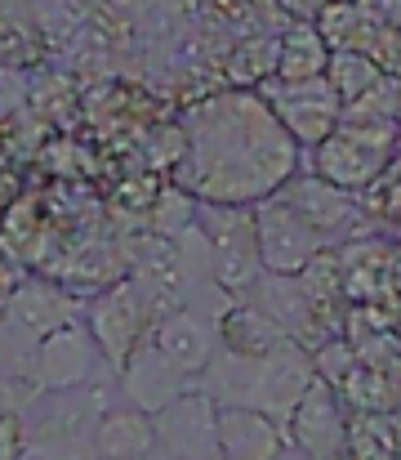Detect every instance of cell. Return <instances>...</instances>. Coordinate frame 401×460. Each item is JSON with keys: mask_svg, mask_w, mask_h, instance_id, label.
<instances>
[{"mask_svg": "<svg viewBox=\"0 0 401 460\" xmlns=\"http://www.w3.org/2000/svg\"><path fill=\"white\" fill-rule=\"evenodd\" d=\"M179 170L183 192L201 206H259L299 170V144L259 94L237 90L205 99L187 117V153Z\"/></svg>", "mask_w": 401, "mask_h": 460, "instance_id": "obj_1", "label": "cell"}, {"mask_svg": "<svg viewBox=\"0 0 401 460\" xmlns=\"http://www.w3.org/2000/svg\"><path fill=\"white\" fill-rule=\"evenodd\" d=\"M196 228L210 242L214 287L232 300H241L259 278V246H255V210L250 206H201L196 201Z\"/></svg>", "mask_w": 401, "mask_h": 460, "instance_id": "obj_2", "label": "cell"}, {"mask_svg": "<svg viewBox=\"0 0 401 460\" xmlns=\"http://www.w3.org/2000/svg\"><path fill=\"white\" fill-rule=\"evenodd\" d=\"M393 156V130L379 121H339L317 144V179L357 192L366 188Z\"/></svg>", "mask_w": 401, "mask_h": 460, "instance_id": "obj_3", "label": "cell"}, {"mask_svg": "<svg viewBox=\"0 0 401 460\" xmlns=\"http://www.w3.org/2000/svg\"><path fill=\"white\" fill-rule=\"evenodd\" d=\"M103 371H112V367L103 362L94 335L81 322H72V326L36 340L27 380H31L36 398H40V394H63V389H81V385H103L99 380Z\"/></svg>", "mask_w": 401, "mask_h": 460, "instance_id": "obj_4", "label": "cell"}, {"mask_svg": "<svg viewBox=\"0 0 401 460\" xmlns=\"http://www.w3.org/2000/svg\"><path fill=\"white\" fill-rule=\"evenodd\" d=\"M156 322V308L147 300V291L126 278V282H112L103 296H94L90 317H85V331L94 335L103 362L112 371H121V362L130 358V349L147 335V326Z\"/></svg>", "mask_w": 401, "mask_h": 460, "instance_id": "obj_5", "label": "cell"}, {"mask_svg": "<svg viewBox=\"0 0 401 460\" xmlns=\"http://www.w3.org/2000/svg\"><path fill=\"white\" fill-rule=\"evenodd\" d=\"M255 246H259L264 273H281V278H299L326 251L312 224L281 197H267L255 206Z\"/></svg>", "mask_w": 401, "mask_h": 460, "instance_id": "obj_6", "label": "cell"}, {"mask_svg": "<svg viewBox=\"0 0 401 460\" xmlns=\"http://www.w3.org/2000/svg\"><path fill=\"white\" fill-rule=\"evenodd\" d=\"M285 438L308 460H339L348 456V411L344 398L312 376V385L299 394L294 411L285 416Z\"/></svg>", "mask_w": 401, "mask_h": 460, "instance_id": "obj_7", "label": "cell"}, {"mask_svg": "<svg viewBox=\"0 0 401 460\" xmlns=\"http://www.w3.org/2000/svg\"><path fill=\"white\" fill-rule=\"evenodd\" d=\"M264 103L272 108V117L281 121V130L294 139V144H321L339 117H344V103L339 94L330 90L326 76H312V81H276L264 90Z\"/></svg>", "mask_w": 401, "mask_h": 460, "instance_id": "obj_8", "label": "cell"}, {"mask_svg": "<svg viewBox=\"0 0 401 460\" xmlns=\"http://www.w3.org/2000/svg\"><path fill=\"white\" fill-rule=\"evenodd\" d=\"M214 420H219V407L205 394L187 389L152 416V434L170 460H219Z\"/></svg>", "mask_w": 401, "mask_h": 460, "instance_id": "obj_9", "label": "cell"}, {"mask_svg": "<svg viewBox=\"0 0 401 460\" xmlns=\"http://www.w3.org/2000/svg\"><path fill=\"white\" fill-rule=\"evenodd\" d=\"M147 340L161 349V358L179 371V376H187V380H196L205 367H210V358L219 353V331H214V322L205 317V313H196V308H170V313H161L152 326H147Z\"/></svg>", "mask_w": 401, "mask_h": 460, "instance_id": "obj_10", "label": "cell"}, {"mask_svg": "<svg viewBox=\"0 0 401 460\" xmlns=\"http://www.w3.org/2000/svg\"><path fill=\"white\" fill-rule=\"evenodd\" d=\"M117 380H121L126 402L138 407V411H147V416H156L165 402H174L179 394H187V389H192V380H187V376H179V371L161 358V349H156L147 335L130 349V358L121 362Z\"/></svg>", "mask_w": 401, "mask_h": 460, "instance_id": "obj_11", "label": "cell"}, {"mask_svg": "<svg viewBox=\"0 0 401 460\" xmlns=\"http://www.w3.org/2000/svg\"><path fill=\"white\" fill-rule=\"evenodd\" d=\"M281 201H290L308 224H312V233L330 246L335 237H344V233H353V224L362 219L357 215V206H353V197L344 192V188H335V183H326V179H317V174H290L285 183H281V192H276Z\"/></svg>", "mask_w": 401, "mask_h": 460, "instance_id": "obj_12", "label": "cell"}, {"mask_svg": "<svg viewBox=\"0 0 401 460\" xmlns=\"http://www.w3.org/2000/svg\"><path fill=\"white\" fill-rule=\"evenodd\" d=\"M214 434H219V456L228 460H281L290 452L285 425L255 407H219Z\"/></svg>", "mask_w": 401, "mask_h": 460, "instance_id": "obj_13", "label": "cell"}, {"mask_svg": "<svg viewBox=\"0 0 401 460\" xmlns=\"http://www.w3.org/2000/svg\"><path fill=\"white\" fill-rule=\"evenodd\" d=\"M4 322H13L31 340H45V335L81 322V300L63 282H18L4 305Z\"/></svg>", "mask_w": 401, "mask_h": 460, "instance_id": "obj_14", "label": "cell"}, {"mask_svg": "<svg viewBox=\"0 0 401 460\" xmlns=\"http://www.w3.org/2000/svg\"><path fill=\"white\" fill-rule=\"evenodd\" d=\"M214 331H219V349L223 353H237V358H264L272 349H281V344H290V335L264 317L255 305H246V300H232V305L219 313V322H214Z\"/></svg>", "mask_w": 401, "mask_h": 460, "instance_id": "obj_15", "label": "cell"}, {"mask_svg": "<svg viewBox=\"0 0 401 460\" xmlns=\"http://www.w3.org/2000/svg\"><path fill=\"white\" fill-rule=\"evenodd\" d=\"M152 447H156L152 416L130 407V402L108 407L99 416V425H94V452H99V460H143Z\"/></svg>", "mask_w": 401, "mask_h": 460, "instance_id": "obj_16", "label": "cell"}, {"mask_svg": "<svg viewBox=\"0 0 401 460\" xmlns=\"http://www.w3.org/2000/svg\"><path fill=\"white\" fill-rule=\"evenodd\" d=\"M326 63H330V40L317 27H294L276 45L272 76L276 81H312V76H326Z\"/></svg>", "mask_w": 401, "mask_h": 460, "instance_id": "obj_17", "label": "cell"}, {"mask_svg": "<svg viewBox=\"0 0 401 460\" xmlns=\"http://www.w3.org/2000/svg\"><path fill=\"white\" fill-rule=\"evenodd\" d=\"M326 81H330V90L339 94V103L348 108V103H357L362 94H370L375 85H379V67L366 58V54H357V49H330V63H326Z\"/></svg>", "mask_w": 401, "mask_h": 460, "instance_id": "obj_18", "label": "cell"}, {"mask_svg": "<svg viewBox=\"0 0 401 460\" xmlns=\"http://www.w3.org/2000/svg\"><path fill=\"white\" fill-rule=\"evenodd\" d=\"M0 460H27V420L0 416Z\"/></svg>", "mask_w": 401, "mask_h": 460, "instance_id": "obj_19", "label": "cell"}, {"mask_svg": "<svg viewBox=\"0 0 401 460\" xmlns=\"http://www.w3.org/2000/svg\"><path fill=\"white\" fill-rule=\"evenodd\" d=\"M384 420H388V438H393V456L401 460V402L393 411H384Z\"/></svg>", "mask_w": 401, "mask_h": 460, "instance_id": "obj_20", "label": "cell"}, {"mask_svg": "<svg viewBox=\"0 0 401 460\" xmlns=\"http://www.w3.org/2000/svg\"><path fill=\"white\" fill-rule=\"evenodd\" d=\"M384 282H388V287L401 296V251H393V255H388V264H384Z\"/></svg>", "mask_w": 401, "mask_h": 460, "instance_id": "obj_21", "label": "cell"}, {"mask_svg": "<svg viewBox=\"0 0 401 460\" xmlns=\"http://www.w3.org/2000/svg\"><path fill=\"white\" fill-rule=\"evenodd\" d=\"M219 460H228V456H219Z\"/></svg>", "mask_w": 401, "mask_h": 460, "instance_id": "obj_22", "label": "cell"}]
</instances>
